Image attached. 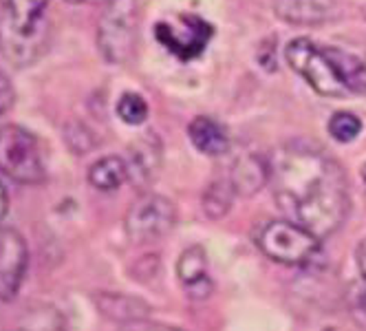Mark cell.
Segmentation results:
<instances>
[{
  "mask_svg": "<svg viewBox=\"0 0 366 331\" xmlns=\"http://www.w3.org/2000/svg\"><path fill=\"white\" fill-rule=\"evenodd\" d=\"M269 186L290 221L325 239L349 214V182L335 159L316 146L292 142L269 159Z\"/></svg>",
  "mask_w": 366,
  "mask_h": 331,
  "instance_id": "6da1fadb",
  "label": "cell"
},
{
  "mask_svg": "<svg viewBox=\"0 0 366 331\" xmlns=\"http://www.w3.org/2000/svg\"><path fill=\"white\" fill-rule=\"evenodd\" d=\"M0 51L16 66L34 64L46 46L44 9L49 0H0Z\"/></svg>",
  "mask_w": 366,
  "mask_h": 331,
  "instance_id": "7a4b0ae2",
  "label": "cell"
},
{
  "mask_svg": "<svg viewBox=\"0 0 366 331\" xmlns=\"http://www.w3.org/2000/svg\"><path fill=\"white\" fill-rule=\"evenodd\" d=\"M285 58H287V64H290L316 93L325 97L349 95L327 46H320L309 38H296L287 44Z\"/></svg>",
  "mask_w": 366,
  "mask_h": 331,
  "instance_id": "3957f363",
  "label": "cell"
},
{
  "mask_svg": "<svg viewBox=\"0 0 366 331\" xmlns=\"http://www.w3.org/2000/svg\"><path fill=\"white\" fill-rule=\"evenodd\" d=\"M139 27V0H111L97 24V46L109 64H124L133 56Z\"/></svg>",
  "mask_w": 366,
  "mask_h": 331,
  "instance_id": "277c9868",
  "label": "cell"
},
{
  "mask_svg": "<svg viewBox=\"0 0 366 331\" xmlns=\"http://www.w3.org/2000/svg\"><path fill=\"white\" fill-rule=\"evenodd\" d=\"M0 172L24 186L44 182L46 168L34 133L16 124H7L0 129Z\"/></svg>",
  "mask_w": 366,
  "mask_h": 331,
  "instance_id": "5b68a950",
  "label": "cell"
},
{
  "mask_svg": "<svg viewBox=\"0 0 366 331\" xmlns=\"http://www.w3.org/2000/svg\"><path fill=\"white\" fill-rule=\"evenodd\" d=\"M265 257L285 265H305L318 254L320 239L294 221H272L258 237Z\"/></svg>",
  "mask_w": 366,
  "mask_h": 331,
  "instance_id": "8992f818",
  "label": "cell"
},
{
  "mask_svg": "<svg viewBox=\"0 0 366 331\" xmlns=\"http://www.w3.org/2000/svg\"><path fill=\"white\" fill-rule=\"evenodd\" d=\"M177 223L174 203L162 194H142L126 212V234L133 243H154L164 239Z\"/></svg>",
  "mask_w": 366,
  "mask_h": 331,
  "instance_id": "52a82bcc",
  "label": "cell"
},
{
  "mask_svg": "<svg viewBox=\"0 0 366 331\" xmlns=\"http://www.w3.org/2000/svg\"><path fill=\"white\" fill-rule=\"evenodd\" d=\"M212 34V24L194 14H179L172 20H162L154 27L157 40L179 60L199 58L207 42H210Z\"/></svg>",
  "mask_w": 366,
  "mask_h": 331,
  "instance_id": "ba28073f",
  "label": "cell"
},
{
  "mask_svg": "<svg viewBox=\"0 0 366 331\" xmlns=\"http://www.w3.org/2000/svg\"><path fill=\"white\" fill-rule=\"evenodd\" d=\"M27 263L29 254L24 239L11 227H0V298L3 300H11L18 294Z\"/></svg>",
  "mask_w": 366,
  "mask_h": 331,
  "instance_id": "9c48e42d",
  "label": "cell"
},
{
  "mask_svg": "<svg viewBox=\"0 0 366 331\" xmlns=\"http://www.w3.org/2000/svg\"><path fill=\"white\" fill-rule=\"evenodd\" d=\"M159 164H162L159 139L154 135H146L130 148V155L126 162L128 179L137 184L139 188H146L150 182H154V174L159 170Z\"/></svg>",
  "mask_w": 366,
  "mask_h": 331,
  "instance_id": "30bf717a",
  "label": "cell"
},
{
  "mask_svg": "<svg viewBox=\"0 0 366 331\" xmlns=\"http://www.w3.org/2000/svg\"><path fill=\"white\" fill-rule=\"evenodd\" d=\"M276 14L292 24H322L335 16V0H274Z\"/></svg>",
  "mask_w": 366,
  "mask_h": 331,
  "instance_id": "8fae6325",
  "label": "cell"
},
{
  "mask_svg": "<svg viewBox=\"0 0 366 331\" xmlns=\"http://www.w3.org/2000/svg\"><path fill=\"white\" fill-rule=\"evenodd\" d=\"M188 137L197 150H201L203 155H210V157L223 155L229 148V135L225 131V126L205 115H199L190 122Z\"/></svg>",
  "mask_w": 366,
  "mask_h": 331,
  "instance_id": "7c38bea8",
  "label": "cell"
},
{
  "mask_svg": "<svg viewBox=\"0 0 366 331\" xmlns=\"http://www.w3.org/2000/svg\"><path fill=\"white\" fill-rule=\"evenodd\" d=\"M229 184L237 194H254L265 184H269V159L265 162L258 155H245L232 168Z\"/></svg>",
  "mask_w": 366,
  "mask_h": 331,
  "instance_id": "4fadbf2b",
  "label": "cell"
},
{
  "mask_svg": "<svg viewBox=\"0 0 366 331\" xmlns=\"http://www.w3.org/2000/svg\"><path fill=\"white\" fill-rule=\"evenodd\" d=\"M205 272H207V257L203 247L192 245L181 254V259L177 263V274L194 298H197V290H201V298H205L212 290V283Z\"/></svg>",
  "mask_w": 366,
  "mask_h": 331,
  "instance_id": "5bb4252c",
  "label": "cell"
},
{
  "mask_svg": "<svg viewBox=\"0 0 366 331\" xmlns=\"http://www.w3.org/2000/svg\"><path fill=\"white\" fill-rule=\"evenodd\" d=\"M327 49L340 71V78H342L349 95L351 93L366 95V60L340 46H327Z\"/></svg>",
  "mask_w": 366,
  "mask_h": 331,
  "instance_id": "9a60e30c",
  "label": "cell"
},
{
  "mask_svg": "<svg viewBox=\"0 0 366 331\" xmlns=\"http://www.w3.org/2000/svg\"><path fill=\"white\" fill-rule=\"evenodd\" d=\"M128 179L126 159L122 157H104L89 168V184L102 192H113Z\"/></svg>",
  "mask_w": 366,
  "mask_h": 331,
  "instance_id": "2e32d148",
  "label": "cell"
},
{
  "mask_svg": "<svg viewBox=\"0 0 366 331\" xmlns=\"http://www.w3.org/2000/svg\"><path fill=\"white\" fill-rule=\"evenodd\" d=\"M234 194H237V192H234L229 179L227 182H214L203 194V210H205V214L212 217V219H219V217L227 214Z\"/></svg>",
  "mask_w": 366,
  "mask_h": 331,
  "instance_id": "e0dca14e",
  "label": "cell"
},
{
  "mask_svg": "<svg viewBox=\"0 0 366 331\" xmlns=\"http://www.w3.org/2000/svg\"><path fill=\"white\" fill-rule=\"evenodd\" d=\"M329 135L340 142V144H349L353 139H357V135L362 133V122L357 115L347 113V111H337L333 113V117L327 124Z\"/></svg>",
  "mask_w": 366,
  "mask_h": 331,
  "instance_id": "ac0fdd59",
  "label": "cell"
},
{
  "mask_svg": "<svg viewBox=\"0 0 366 331\" xmlns=\"http://www.w3.org/2000/svg\"><path fill=\"white\" fill-rule=\"evenodd\" d=\"M117 115L128 126H139L148 117V104L139 93H124L117 99Z\"/></svg>",
  "mask_w": 366,
  "mask_h": 331,
  "instance_id": "d6986e66",
  "label": "cell"
},
{
  "mask_svg": "<svg viewBox=\"0 0 366 331\" xmlns=\"http://www.w3.org/2000/svg\"><path fill=\"white\" fill-rule=\"evenodd\" d=\"M347 310L353 318V322L362 329H366V276L355 281L347 292Z\"/></svg>",
  "mask_w": 366,
  "mask_h": 331,
  "instance_id": "ffe728a7",
  "label": "cell"
},
{
  "mask_svg": "<svg viewBox=\"0 0 366 331\" xmlns=\"http://www.w3.org/2000/svg\"><path fill=\"white\" fill-rule=\"evenodd\" d=\"M14 104V87L7 75L0 71V115H5Z\"/></svg>",
  "mask_w": 366,
  "mask_h": 331,
  "instance_id": "44dd1931",
  "label": "cell"
},
{
  "mask_svg": "<svg viewBox=\"0 0 366 331\" xmlns=\"http://www.w3.org/2000/svg\"><path fill=\"white\" fill-rule=\"evenodd\" d=\"M126 331H181V329H174V327H166V325H135Z\"/></svg>",
  "mask_w": 366,
  "mask_h": 331,
  "instance_id": "7402d4cb",
  "label": "cell"
},
{
  "mask_svg": "<svg viewBox=\"0 0 366 331\" xmlns=\"http://www.w3.org/2000/svg\"><path fill=\"white\" fill-rule=\"evenodd\" d=\"M357 265L362 276H366V239L357 245Z\"/></svg>",
  "mask_w": 366,
  "mask_h": 331,
  "instance_id": "603a6c76",
  "label": "cell"
},
{
  "mask_svg": "<svg viewBox=\"0 0 366 331\" xmlns=\"http://www.w3.org/2000/svg\"><path fill=\"white\" fill-rule=\"evenodd\" d=\"M5 212H7V192H5L3 184H0V221L5 219Z\"/></svg>",
  "mask_w": 366,
  "mask_h": 331,
  "instance_id": "cb8c5ba5",
  "label": "cell"
},
{
  "mask_svg": "<svg viewBox=\"0 0 366 331\" xmlns=\"http://www.w3.org/2000/svg\"><path fill=\"white\" fill-rule=\"evenodd\" d=\"M71 5H107L111 0H66Z\"/></svg>",
  "mask_w": 366,
  "mask_h": 331,
  "instance_id": "d4e9b609",
  "label": "cell"
},
{
  "mask_svg": "<svg viewBox=\"0 0 366 331\" xmlns=\"http://www.w3.org/2000/svg\"><path fill=\"white\" fill-rule=\"evenodd\" d=\"M362 179H364V184H366V164L362 166Z\"/></svg>",
  "mask_w": 366,
  "mask_h": 331,
  "instance_id": "484cf974",
  "label": "cell"
}]
</instances>
